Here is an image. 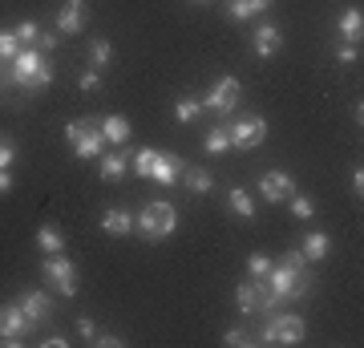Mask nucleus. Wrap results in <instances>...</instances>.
<instances>
[{
	"label": "nucleus",
	"instance_id": "ea45409f",
	"mask_svg": "<svg viewBox=\"0 0 364 348\" xmlns=\"http://www.w3.org/2000/svg\"><path fill=\"white\" fill-rule=\"evenodd\" d=\"M13 191V174H9V170H0V194H9Z\"/></svg>",
	"mask_w": 364,
	"mask_h": 348
},
{
	"label": "nucleus",
	"instance_id": "f257e3e1",
	"mask_svg": "<svg viewBox=\"0 0 364 348\" xmlns=\"http://www.w3.org/2000/svg\"><path fill=\"white\" fill-rule=\"evenodd\" d=\"M9 78H13V85H21V90H45V85H53L57 69H53V61L37 49V45H25V49L13 57V73H9Z\"/></svg>",
	"mask_w": 364,
	"mask_h": 348
},
{
	"label": "nucleus",
	"instance_id": "2f4dec72",
	"mask_svg": "<svg viewBox=\"0 0 364 348\" xmlns=\"http://www.w3.org/2000/svg\"><path fill=\"white\" fill-rule=\"evenodd\" d=\"M227 13H231L235 21H251V16H255L247 0H227Z\"/></svg>",
	"mask_w": 364,
	"mask_h": 348
},
{
	"label": "nucleus",
	"instance_id": "e433bc0d",
	"mask_svg": "<svg viewBox=\"0 0 364 348\" xmlns=\"http://www.w3.org/2000/svg\"><path fill=\"white\" fill-rule=\"evenodd\" d=\"M93 344H102V348H122V336H109V332H97V340Z\"/></svg>",
	"mask_w": 364,
	"mask_h": 348
},
{
	"label": "nucleus",
	"instance_id": "72a5a7b5",
	"mask_svg": "<svg viewBox=\"0 0 364 348\" xmlns=\"http://www.w3.org/2000/svg\"><path fill=\"white\" fill-rule=\"evenodd\" d=\"M81 90H85V93L102 90V73H97V69H90V73H81Z\"/></svg>",
	"mask_w": 364,
	"mask_h": 348
},
{
	"label": "nucleus",
	"instance_id": "423d86ee",
	"mask_svg": "<svg viewBox=\"0 0 364 348\" xmlns=\"http://www.w3.org/2000/svg\"><path fill=\"white\" fill-rule=\"evenodd\" d=\"M33 328H37V324L28 320L25 312H21V304H0V344H25V336L33 332Z\"/></svg>",
	"mask_w": 364,
	"mask_h": 348
},
{
	"label": "nucleus",
	"instance_id": "f03ea898",
	"mask_svg": "<svg viewBox=\"0 0 364 348\" xmlns=\"http://www.w3.org/2000/svg\"><path fill=\"white\" fill-rule=\"evenodd\" d=\"M134 227H138L150 243H162V239H170L174 227H178V211H174L170 203H146L142 215L134 219Z\"/></svg>",
	"mask_w": 364,
	"mask_h": 348
},
{
	"label": "nucleus",
	"instance_id": "1a4fd4ad",
	"mask_svg": "<svg viewBox=\"0 0 364 348\" xmlns=\"http://www.w3.org/2000/svg\"><path fill=\"white\" fill-rule=\"evenodd\" d=\"M291 191H296V182H291V174H284V170H267L259 179V194L267 203H287Z\"/></svg>",
	"mask_w": 364,
	"mask_h": 348
},
{
	"label": "nucleus",
	"instance_id": "7c9ffc66",
	"mask_svg": "<svg viewBox=\"0 0 364 348\" xmlns=\"http://www.w3.org/2000/svg\"><path fill=\"white\" fill-rule=\"evenodd\" d=\"M77 336L85 344H93V340H97V324H93L90 316H77Z\"/></svg>",
	"mask_w": 364,
	"mask_h": 348
},
{
	"label": "nucleus",
	"instance_id": "58836bf2",
	"mask_svg": "<svg viewBox=\"0 0 364 348\" xmlns=\"http://www.w3.org/2000/svg\"><path fill=\"white\" fill-rule=\"evenodd\" d=\"M352 194H356V199L364 194V174H360V167L352 170Z\"/></svg>",
	"mask_w": 364,
	"mask_h": 348
},
{
	"label": "nucleus",
	"instance_id": "c9c22d12",
	"mask_svg": "<svg viewBox=\"0 0 364 348\" xmlns=\"http://www.w3.org/2000/svg\"><path fill=\"white\" fill-rule=\"evenodd\" d=\"M37 49H41V53L57 49V33H41V37H37Z\"/></svg>",
	"mask_w": 364,
	"mask_h": 348
},
{
	"label": "nucleus",
	"instance_id": "bb28decb",
	"mask_svg": "<svg viewBox=\"0 0 364 348\" xmlns=\"http://www.w3.org/2000/svg\"><path fill=\"white\" fill-rule=\"evenodd\" d=\"M21 49H25V45L16 41V33H4V28H0V65H13V57Z\"/></svg>",
	"mask_w": 364,
	"mask_h": 348
},
{
	"label": "nucleus",
	"instance_id": "9b49d317",
	"mask_svg": "<svg viewBox=\"0 0 364 348\" xmlns=\"http://www.w3.org/2000/svg\"><path fill=\"white\" fill-rule=\"evenodd\" d=\"M57 28H61L65 37L81 33V28H85V0H65L61 13H57Z\"/></svg>",
	"mask_w": 364,
	"mask_h": 348
},
{
	"label": "nucleus",
	"instance_id": "473e14b6",
	"mask_svg": "<svg viewBox=\"0 0 364 348\" xmlns=\"http://www.w3.org/2000/svg\"><path fill=\"white\" fill-rule=\"evenodd\" d=\"M13 162H16V146L9 138H0V170H9Z\"/></svg>",
	"mask_w": 364,
	"mask_h": 348
},
{
	"label": "nucleus",
	"instance_id": "4468645a",
	"mask_svg": "<svg viewBox=\"0 0 364 348\" xmlns=\"http://www.w3.org/2000/svg\"><path fill=\"white\" fill-rule=\"evenodd\" d=\"M102 231L114 235V239L117 235H130L134 231V215L130 211H122V206H109V211L102 215Z\"/></svg>",
	"mask_w": 364,
	"mask_h": 348
},
{
	"label": "nucleus",
	"instance_id": "37998d69",
	"mask_svg": "<svg viewBox=\"0 0 364 348\" xmlns=\"http://www.w3.org/2000/svg\"><path fill=\"white\" fill-rule=\"evenodd\" d=\"M195 4H207V0H195Z\"/></svg>",
	"mask_w": 364,
	"mask_h": 348
},
{
	"label": "nucleus",
	"instance_id": "f3484780",
	"mask_svg": "<svg viewBox=\"0 0 364 348\" xmlns=\"http://www.w3.org/2000/svg\"><path fill=\"white\" fill-rule=\"evenodd\" d=\"M97 126H102L105 142H114V146L130 142V134H134V130H130V122H126V117H122V114H109V117H102Z\"/></svg>",
	"mask_w": 364,
	"mask_h": 348
},
{
	"label": "nucleus",
	"instance_id": "4be33fe9",
	"mask_svg": "<svg viewBox=\"0 0 364 348\" xmlns=\"http://www.w3.org/2000/svg\"><path fill=\"white\" fill-rule=\"evenodd\" d=\"M227 199H231V211L239 215V219H255V199H251V194L243 191V186H235V191L227 194Z\"/></svg>",
	"mask_w": 364,
	"mask_h": 348
},
{
	"label": "nucleus",
	"instance_id": "4c0bfd02",
	"mask_svg": "<svg viewBox=\"0 0 364 348\" xmlns=\"http://www.w3.org/2000/svg\"><path fill=\"white\" fill-rule=\"evenodd\" d=\"M223 344H247V332L243 328H231V332L223 336Z\"/></svg>",
	"mask_w": 364,
	"mask_h": 348
},
{
	"label": "nucleus",
	"instance_id": "dca6fc26",
	"mask_svg": "<svg viewBox=\"0 0 364 348\" xmlns=\"http://www.w3.org/2000/svg\"><path fill=\"white\" fill-rule=\"evenodd\" d=\"M336 28H340V37L348 41V45H360V33H364L360 9H344V13H340V21H336Z\"/></svg>",
	"mask_w": 364,
	"mask_h": 348
},
{
	"label": "nucleus",
	"instance_id": "a878e982",
	"mask_svg": "<svg viewBox=\"0 0 364 348\" xmlns=\"http://www.w3.org/2000/svg\"><path fill=\"white\" fill-rule=\"evenodd\" d=\"M198 114H203V102H198V97H178V102H174V117H178V122H195Z\"/></svg>",
	"mask_w": 364,
	"mask_h": 348
},
{
	"label": "nucleus",
	"instance_id": "79ce46f5",
	"mask_svg": "<svg viewBox=\"0 0 364 348\" xmlns=\"http://www.w3.org/2000/svg\"><path fill=\"white\" fill-rule=\"evenodd\" d=\"M45 348H65V336H45Z\"/></svg>",
	"mask_w": 364,
	"mask_h": 348
},
{
	"label": "nucleus",
	"instance_id": "9d476101",
	"mask_svg": "<svg viewBox=\"0 0 364 348\" xmlns=\"http://www.w3.org/2000/svg\"><path fill=\"white\" fill-rule=\"evenodd\" d=\"M235 304H239L243 316H259V308H263V280H247V284L235 288Z\"/></svg>",
	"mask_w": 364,
	"mask_h": 348
},
{
	"label": "nucleus",
	"instance_id": "aec40b11",
	"mask_svg": "<svg viewBox=\"0 0 364 348\" xmlns=\"http://www.w3.org/2000/svg\"><path fill=\"white\" fill-rule=\"evenodd\" d=\"M182 179H186V186H191V194H210V186H215V179H210V170H203V167H191V170H182Z\"/></svg>",
	"mask_w": 364,
	"mask_h": 348
},
{
	"label": "nucleus",
	"instance_id": "b1692460",
	"mask_svg": "<svg viewBox=\"0 0 364 348\" xmlns=\"http://www.w3.org/2000/svg\"><path fill=\"white\" fill-rule=\"evenodd\" d=\"M154 158H158V150H150V146H142V150H138V154L130 158L134 174H142V179H150V170H154Z\"/></svg>",
	"mask_w": 364,
	"mask_h": 348
},
{
	"label": "nucleus",
	"instance_id": "412c9836",
	"mask_svg": "<svg viewBox=\"0 0 364 348\" xmlns=\"http://www.w3.org/2000/svg\"><path fill=\"white\" fill-rule=\"evenodd\" d=\"M37 247L45 255H57V251H65V235L57 231V227H41L37 231Z\"/></svg>",
	"mask_w": 364,
	"mask_h": 348
},
{
	"label": "nucleus",
	"instance_id": "7ed1b4c3",
	"mask_svg": "<svg viewBox=\"0 0 364 348\" xmlns=\"http://www.w3.org/2000/svg\"><path fill=\"white\" fill-rule=\"evenodd\" d=\"M41 280H45L53 292H61L65 300L77 296V268H73V259H65V251L41 259Z\"/></svg>",
	"mask_w": 364,
	"mask_h": 348
},
{
	"label": "nucleus",
	"instance_id": "39448f33",
	"mask_svg": "<svg viewBox=\"0 0 364 348\" xmlns=\"http://www.w3.org/2000/svg\"><path fill=\"white\" fill-rule=\"evenodd\" d=\"M65 138H69V146H73V154L77 158H97V154H105V134H102V126L97 122H69L65 126Z\"/></svg>",
	"mask_w": 364,
	"mask_h": 348
},
{
	"label": "nucleus",
	"instance_id": "a211bd4d",
	"mask_svg": "<svg viewBox=\"0 0 364 348\" xmlns=\"http://www.w3.org/2000/svg\"><path fill=\"white\" fill-rule=\"evenodd\" d=\"M251 45H255V53H259V57H275V53H279V45H284V37H279V28H275V25H259Z\"/></svg>",
	"mask_w": 364,
	"mask_h": 348
},
{
	"label": "nucleus",
	"instance_id": "c85d7f7f",
	"mask_svg": "<svg viewBox=\"0 0 364 348\" xmlns=\"http://www.w3.org/2000/svg\"><path fill=\"white\" fill-rule=\"evenodd\" d=\"M247 271H251V280H263V275L272 271V259L263 255V251H255V255L247 259Z\"/></svg>",
	"mask_w": 364,
	"mask_h": 348
},
{
	"label": "nucleus",
	"instance_id": "f8f14e48",
	"mask_svg": "<svg viewBox=\"0 0 364 348\" xmlns=\"http://www.w3.org/2000/svg\"><path fill=\"white\" fill-rule=\"evenodd\" d=\"M16 304H21V312H25L33 324H41V320H49L53 316V300L45 296V292H21Z\"/></svg>",
	"mask_w": 364,
	"mask_h": 348
},
{
	"label": "nucleus",
	"instance_id": "6e6552de",
	"mask_svg": "<svg viewBox=\"0 0 364 348\" xmlns=\"http://www.w3.org/2000/svg\"><path fill=\"white\" fill-rule=\"evenodd\" d=\"M239 93H243L239 78H219L215 85H210V93L203 97V110H215V114H231L235 105H239Z\"/></svg>",
	"mask_w": 364,
	"mask_h": 348
},
{
	"label": "nucleus",
	"instance_id": "c756f323",
	"mask_svg": "<svg viewBox=\"0 0 364 348\" xmlns=\"http://www.w3.org/2000/svg\"><path fill=\"white\" fill-rule=\"evenodd\" d=\"M13 33H16V41H21V45H37V37H41V28L33 25V21H21Z\"/></svg>",
	"mask_w": 364,
	"mask_h": 348
},
{
	"label": "nucleus",
	"instance_id": "6ab92c4d",
	"mask_svg": "<svg viewBox=\"0 0 364 348\" xmlns=\"http://www.w3.org/2000/svg\"><path fill=\"white\" fill-rule=\"evenodd\" d=\"M299 251H304V259H308V263H320V259H328V251H332V239H328L324 231H312L308 239H304V247H299Z\"/></svg>",
	"mask_w": 364,
	"mask_h": 348
},
{
	"label": "nucleus",
	"instance_id": "5701e85b",
	"mask_svg": "<svg viewBox=\"0 0 364 348\" xmlns=\"http://www.w3.org/2000/svg\"><path fill=\"white\" fill-rule=\"evenodd\" d=\"M203 146H207V154H223V150L231 146V130H227V126H215V130L207 134V142H203Z\"/></svg>",
	"mask_w": 364,
	"mask_h": 348
},
{
	"label": "nucleus",
	"instance_id": "f704fd0d",
	"mask_svg": "<svg viewBox=\"0 0 364 348\" xmlns=\"http://www.w3.org/2000/svg\"><path fill=\"white\" fill-rule=\"evenodd\" d=\"M336 61H340V65H352V61H356V45H340V49H336Z\"/></svg>",
	"mask_w": 364,
	"mask_h": 348
},
{
	"label": "nucleus",
	"instance_id": "20e7f679",
	"mask_svg": "<svg viewBox=\"0 0 364 348\" xmlns=\"http://www.w3.org/2000/svg\"><path fill=\"white\" fill-rule=\"evenodd\" d=\"M304 336H308V324H304V316H296V312H279V308L267 316V328H263V340H267V344L291 348V344H299Z\"/></svg>",
	"mask_w": 364,
	"mask_h": 348
},
{
	"label": "nucleus",
	"instance_id": "2eb2a0df",
	"mask_svg": "<svg viewBox=\"0 0 364 348\" xmlns=\"http://www.w3.org/2000/svg\"><path fill=\"white\" fill-rule=\"evenodd\" d=\"M126 170H130V158H126V154H117V150H109V154H97V174H102L105 182H117Z\"/></svg>",
	"mask_w": 364,
	"mask_h": 348
},
{
	"label": "nucleus",
	"instance_id": "cd10ccee",
	"mask_svg": "<svg viewBox=\"0 0 364 348\" xmlns=\"http://www.w3.org/2000/svg\"><path fill=\"white\" fill-rule=\"evenodd\" d=\"M109 57H114V45H109L105 37H97V41L90 45V61H93V65H109Z\"/></svg>",
	"mask_w": 364,
	"mask_h": 348
},
{
	"label": "nucleus",
	"instance_id": "0eeeda50",
	"mask_svg": "<svg viewBox=\"0 0 364 348\" xmlns=\"http://www.w3.org/2000/svg\"><path fill=\"white\" fill-rule=\"evenodd\" d=\"M227 130H231V146H239V150H255V146L267 138V117L247 114V117H239V122L227 126Z\"/></svg>",
	"mask_w": 364,
	"mask_h": 348
},
{
	"label": "nucleus",
	"instance_id": "393cba45",
	"mask_svg": "<svg viewBox=\"0 0 364 348\" xmlns=\"http://www.w3.org/2000/svg\"><path fill=\"white\" fill-rule=\"evenodd\" d=\"M287 203H291V215H296V219H304V223L316 215V203L308 199V194H296V191H291V194H287Z\"/></svg>",
	"mask_w": 364,
	"mask_h": 348
},
{
	"label": "nucleus",
	"instance_id": "ddd939ff",
	"mask_svg": "<svg viewBox=\"0 0 364 348\" xmlns=\"http://www.w3.org/2000/svg\"><path fill=\"white\" fill-rule=\"evenodd\" d=\"M182 170H186V162H182L178 154H158L154 158V170H150V179H158L162 186H174V182L182 179Z\"/></svg>",
	"mask_w": 364,
	"mask_h": 348
},
{
	"label": "nucleus",
	"instance_id": "a19ab883",
	"mask_svg": "<svg viewBox=\"0 0 364 348\" xmlns=\"http://www.w3.org/2000/svg\"><path fill=\"white\" fill-rule=\"evenodd\" d=\"M247 4H251V13H263V9H272L275 0H247Z\"/></svg>",
	"mask_w": 364,
	"mask_h": 348
}]
</instances>
